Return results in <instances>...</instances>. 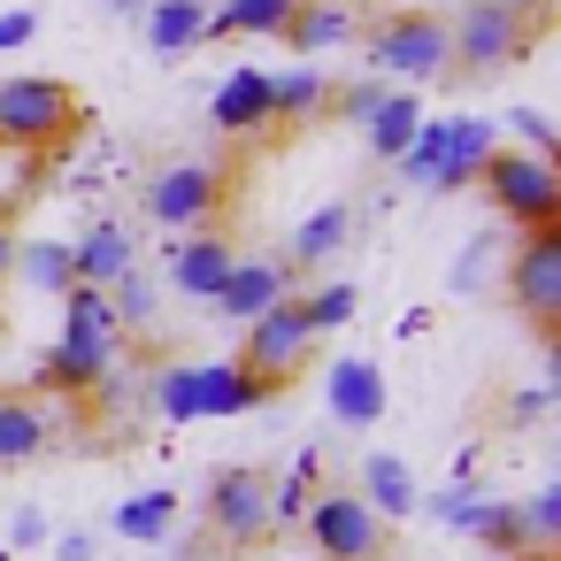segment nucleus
Wrapping results in <instances>:
<instances>
[{
    "mask_svg": "<svg viewBox=\"0 0 561 561\" xmlns=\"http://www.w3.org/2000/svg\"><path fill=\"white\" fill-rule=\"evenodd\" d=\"M492 147L500 139H492L484 116H446V124L423 116V131L400 147V178L408 185H431V193H461V185H477V170H484Z\"/></svg>",
    "mask_w": 561,
    "mask_h": 561,
    "instance_id": "1",
    "label": "nucleus"
},
{
    "mask_svg": "<svg viewBox=\"0 0 561 561\" xmlns=\"http://www.w3.org/2000/svg\"><path fill=\"white\" fill-rule=\"evenodd\" d=\"M369 47V70L392 78V85H438L454 78V39L431 9H400V16H377V32H362Z\"/></svg>",
    "mask_w": 561,
    "mask_h": 561,
    "instance_id": "2",
    "label": "nucleus"
},
{
    "mask_svg": "<svg viewBox=\"0 0 561 561\" xmlns=\"http://www.w3.org/2000/svg\"><path fill=\"white\" fill-rule=\"evenodd\" d=\"M239 331H247V346H239L231 362H239L270 400H277V392L308 369V354H316V323H308L300 293H285L277 308H262V316H254V323H239Z\"/></svg>",
    "mask_w": 561,
    "mask_h": 561,
    "instance_id": "3",
    "label": "nucleus"
},
{
    "mask_svg": "<svg viewBox=\"0 0 561 561\" xmlns=\"http://www.w3.org/2000/svg\"><path fill=\"white\" fill-rule=\"evenodd\" d=\"M270 392L239 369V362H178V369H162L154 377V408L170 415V423H201V415H247V408H262Z\"/></svg>",
    "mask_w": 561,
    "mask_h": 561,
    "instance_id": "4",
    "label": "nucleus"
},
{
    "mask_svg": "<svg viewBox=\"0 0 561 561\" xmlns=\"http://www.w3.org/2000/svg\"><path fill=\"white\" fill-rule=\"evenodd\" d=\"M477 185H484V201L500 208V224H523V231L561 224V170H553V162H538V154L492 147V154H484V170H477Z\"/></svg>",
    "mask_w": 561,
    "mask_h": 561,
    "instance_id": "5",
    "label": "nucleus"
},
{
    "mask_svg": "<svg viewBox=\"0 0 561 561\" xmlns=\"http://www.w3.org/2000/svg\"><path fill=\"white\" fill-rule=\"evenodd\" d=\"M507 300H515V316L546 346L561 339V224H538V231L515 239V254H507Z\"/></svg>",
    "mask_w": 561,
    "mask_h": 561,
    "instance_id": "6",
    "label": "nucleus"
},
{
    "mask_svg": "<svg viewBox=\"0 0 561 561\" xmlns=\"http://www.w3.org/2000/svg\"><path fill=\"white\" fill-rule=\"evenodd\" d=\"M300 530L323 561H385L392 553V523L362 507V492H316L300 507Z\"/></svg>",
    "mask_w": 561,
    "mask_h": 561,
    "instance_id": "7",
    "label": "nucleus"
},
{
    "mask_svg": "<svg viewBox=\"0 0 561 561\" xmlns=\"http://www.w3.org/2000/svg\"><path fill=\"white\" fill-rule=\"evenodd\" d=\"M446 39H454V70H469V78H500L507 62L530 55V16L500 9V0H469V9L446 24Z\"/></svg>",
    "mask_w": 561,
    "mask_h": 561,
    "instance_id": "8",
    "label": "nucleus"
},
{
    "mask_svg": "<svg viewBox=\"0 0 561 561\" xmlns=\"http://www.w3.org/2000/svg\"><path fill=\"white\" fill-rule=\"evenodd\" d=\"M78 131V93L62 78H0V147H55Z\"/></svg>",
    "mask_w": 561,
    "mask_h": 561,
    "instance_id": "9",
    "label": "nucleus"
},
{
    "mask_svg": "<svg viewBox=\"0 0 561 561\" xmlns=\"http://www.w3.org/2000/svg\"><path fill=\"white\" fill-rule=\"evenodd\" d=\"M224 185H231L224 162H170V170H154V185H147V216L170 224V231H216Z\"/></svg>",
    "mask_w": 561,
    "mask_h": 561,
    "instance_id": "10",
    "label": "nucleus"
},
{
    "mask_svg": "<svg viewBox=\"0 0 561 561\" xmlns=\"http://www.w3.org/2000/svg\"><path fill=\"white\" fill-rule=\"evenodd\" d=\"M270 469H254V461H224L216 477H208V523H216V538L224 546H254L262 530H270Z\"/></svg>",
    "mask_w": 561,
    "mask_h": 561,
    "instance_id": "11",
    "label": "nucleus"
},
{
    "mask_svg": "<svg viewBox=\"0 0 561 561\" xmlns=\"http://www.w3.org/2000/svg\"><path fill=\"white\" fill-rule=\"evenodd\" d=\"M108 369H116V339L62 331V339L39 354V369H32V392H39V400H85Z\"/></svg>",
    "mask_w": 561,
    "mask_h": 561,
    "instance_id": "12",
    "label": "nucleus"
},
{
    "mask_svg": "<svg viewBox=\"0 0 561 561\" xmlns=\"http://www.w3.org/2000/svg\"><path fill=\"white\" fill-rule=\"evenodd\" d=\"M293 293V262L285 254H254V262H231L224 293H216V316L224 323H254L262 308H277Z\"/></svg>",
    "mask_w": 561,
    "mask_h": 561,
    "instance_id": "13",
    "label": "nucleus"
},
{
    "mask_svg": "<svg viewBox=\"0 0 561 561\" xmlns=\"http://www.w3.org/2000/svg\"><path fill=\"white\" fill-rule=\"evenodd\" d=\"M369 24L354 0H293V24H285V47L293 55H331V47H354Z\"/></svg>",
    "mask_w": 561,
    "mask_h": 561,
    "instance_id": "14",
    "label": "nucleus"
},
{
    "mask_svg": "<svg viewBox=\"0 0 561 561\" xmlns=\"http://www.w3.org/2000/svg\"><path fill=\"white\" fill-rule=\"evenodd\" d=\"M231 239L224 231H193V239H178V254H170V285L185 293V300H216L224 293V277H231Z\"/></svg>",
    "mask_w": 561,
    "mask_h": 561,
    "instance_id": "15",
    "label": "nucleus"
},
{
    "mask_svg": "<svg viewBox=\"0 0 561 561\" xmlns=\"http://www.w3.org/2000/svg\"><path fill=\"white\" fill-rule=\"evenodd\" d=\"M208 124L224 139H247V131H270V70H231L208 101Z\"/></svg>",
    "mask_w": 561,
    "mask_h": 561,
    "instance_id": "16",
    "label": "nucleus"
},
{
    "mask_svg": "<svg viewBox=\"0 0 561 561\" xmlns=\"http://www.w3.org/2000/svg\"><path fill=\"white\" fill-rule=\"evenodd\" d=\"M124 270H139V254H131V231L124 224H93L78 247H70V285H116Z\"/></svg>",
    "mask_w": 561,
    "mask_h": 561,
    "instance_id": "17",
    "label": "nucleus"
},
{
    "mask_svg": "<svg viewBox=\"0 0 561 561\" xmlns=\"http://www.w3.org/2000/svg\"><path fill=\"white\" fill-rule=\"evenodd\" d=\"M331 415L339 423H377L385 415V369L377 362H362V354H346V362H331Z\"/></svg>",
    "mask_w": 561,
    "mask_h": 561,
    "instance_id": "18",
    "label": "nucleus"
},
{
    "mask_svg": "<svg viewBox=\"0 0 561 561\" xmlns=\"http://www.w3.org/2000/svg\"><path fill=\"white\" fill-rule=\"evenodd\" d=\"M346 239H354V208H339V201H331V208H316V216L293 231V247H285L293 277H300V270H323V262H331Z\"/></svg>",
    "mask_w": 561,
    "mask_h": 561,
    "instance_id": "19",
    "label": "nucleus"
},
{
    "mask_svg": "<svg viewBox=\"0 0 561 561\" xmlns=\"http://www.w3.org/2000/svg\"><path fill=\"white\" fill-rule=\"evenodd\" d=\"M362 507L385 515V523L415 515V477H408L400 454H369V461H362Z\"/></svg>",
    "mask_w": 561,
    "mask_h": 561,
    "instance_id": "20",
    "label": "nucleus"
},
{
    "mask_svg": "<svg viewBox=\"0 0 561 561\" xmlns=\"http://www.w3.org/2000/svg\"><path fill=\"white\" fill-rule=\"evenodd\" d=\"M147 47L154 55H193V47H208V9H201V0H162V9L147 16Z\"/></svg>",
    "mask_w": 561,
    "mask_h": 561,
    "instance_id": "21",
    "label": "nucleus"
},
{
    "mask_svg": "<svg viewBox=\"0 0 561 561\" xmlns=\"http://www.w3.org/2000/svg\"><path fill=\"white\" fill-rule=\"evenodd\" d=\"M47 446V408L39 392H0V461H32Z\"/></svg>",
    "mask_w": 561,
    "mask_h": 561,
    "instance_id": "22",
    "label": "nucleus"
},
{
    "mask_svg": "<svg viewBox=\"0 0 561 561\" xmlns=\"http://www.w3.org/2000/svg\"><path fill=\"white\" fill-rule=\"evenodd\" d=\"M331 93L339 85L323 70H285V78H270V124H308L331 108Z\"/></svg>",
    "mask_w": 561,
    "mask_h": 561,
    "instance_id": "23",
    "label": "nucleus"
},
{
    "mask_svg": "<svg viewBox=\"0 0 561 561\" xmlns=\"http://www.w3.org/2000/svg\"><path fill=\"white\" fill-rule=\"evenodd\" d=\"M362 131H369V147H377V162H400V147L423 131V101H415V93H385Z\"/></svg>",
    "mask_w": 561,
    "mask_h": 561,
    "instance_id": "24",
    "label": "nucleus"
},
{
    "mask_svg": "<svg viewBox=\"0 0 561 561\" xmlns=\"http://www.w3.org/2000/svg\"><path fill=\"white\" fill-rule=\"evenodd\" d=\"M285 24H293V0H231L224 16H208V39H231V32H247V39H285Z\"/></svg>",
    "mask_w": 561,
    "mask_h": 561,
    "instance_id": "25",
    "label": "nucleus"
},
{
    "mask_svg": "<svg viewBox=\"0 0 561 561\" xmlns=\"http://www.w3.org/2000/svg\"><path fill=\"white\" fill-rule=\"evenodd\" d=\"M16 277H24L32 293H70V247H62V239L16 247Z\"/></svg>",
    "mask_w": 561,
    "mask_h": 561,
    "instance_id": "26",
    "label": "nucleus"
},
{
    "mask_svg": "<svg viewBox=\"0 0 561 561\" xmlns=\"http://www.w3.org/2000/svg\"><path fill=\"white\" fill-rule=\"evenodd\" d=\"M62 308H70V323L62 331H85V339H116L124 323H116V300L101 293V285H70L62 293Z\"/></svg>",
    "mask_w": 561,
    "mask_h": 561,
    "instance_id": "27",
    "label": "nucleus"
},
{
    "mask_svg": "<svg viewBox=\"0 0 561 561\" xmlns=\"http://www.w3.org/2000/svg\"><path fill=\"white\" fill-rule=\"evenodd\" d=\"M178 523V492H131L124 507H116V530L124 538H162Z\"/></svg>",
    "mask_w": 561,
    "mask_h": 561,
    "instance_id": "28",
    "label": "nucleus"
},
{
    "mask_svg": "<svg viewBox=\"0 0 561 561\" xmlns=\"http://www.w3.org/2000/svg\"><path fill=\"white\" fill-rule=\"evenodd\" d=\"M316 469H323V454L308 446V454L293 461V477H285V492H270V523H300V507H308V484H316Z\"/></svg>",
    "mask_w": 561,
    "mask_h": 561,
    "instance_id": "29",
    "label": "nucleus"
},
{
    "mask_svg": "<svg viewBox=\"0 0 561 561\" xmlns=\"http://www.w3.org/2000/svg\"><path fill=\"white\" fill-rule=\"evenodd\" d=\"M523 530H530V553H546L561 538V484H546L538 500H523Z\"/></svg>",
    "mask_w": 561,
    "mask_h": 561,
    "instance_id": "30",
    "label": "nucleus"
},
{
    "mask_svg": "<svg viewBox=\"0 0 561 561\" xmlns=\"http://www.w3.org/2000/svg\"><path fill=\"white\" fill-rule=\"evenodd\" d=\"M108 300H116V323H147V316H154V285H147L139 270H124V277L108 285Z\"/></svg>",
    "mask_w": 561,
    "mask_h": 561,
    "instance_id": "31",
    "label": "nucleus"
},
{
    "mask_svg": "<svg viewBox=\"0 0 561 561\" xmlns=\"http://www.w3.org/2000/svg\"><path fill=\"white\" fill-rule=\"evenodd\" d=\"M308 308V323L316 331H339V323H354V285H323L316 300H300Z\"/></svg>",
    "mask_w": 561,
    "mask_h": 561,
    "instance_id": "32",
    "label": "nucleus"
},
{
    "mask_svg": "<svg viewBox=\"0 0 561 561\" xmlns=\"http://www.w3.org/2000/svg\"><path fill=\"white\" fill-rule=\"evenodd\" d=\"M515 131H523V154H538V162H553V124H546V116H530V108H515Z\"/></svg>",
    "mask_w": 561,
    "mask_h": 561,
    "instance_id": "33",
    "label": "nucleus"
},
{
    "mask_svg": "<svg viewBox=\"0 0 561 561\" xmlns=\"http://www.w3.org/2000/svg\"><path fill=\"white\" fill-rule=\"evenodd\" d=\"M32 32H39L32 9H0V55H9V47H32Z\"/></svg>",
    "mask_w": 561,
    "mask_h": 561,
    "instance_id": "34",
    "label": "nucleus"
},
{
    "mask_svg": "<svg viewBox=\"0 0 561 561\" xmlns=\"http://www.w3.org/2000/svg\"><path fill=\"white\" fill-rule=\"evenodd\" d=\"M484 254H492V239H477V247L461 254V270H454V293H477V277H484Z\"/></svg>",
    "mask_w": 561,
    "mask_h": 561,
    "instance_id": "35",
    "label": "nucleus"
},
{
    "mask_svg": "<svg viewBox=\"0 0 561 561\" xmlns=\"http://www.w3.org/2000/svg\"><path fill=\"white\" fill-rule=\"evenodd\" d=\"M538 415H546V392H515L507 400V431H530Z\"/></svg>",
    "mask_w": 561,
    "mask_h": 561,
    "instance_id": "36",
    "label": "nucleus"
},
{
    "mask_svg": "<svg viewBox=\"0 0 561 561\" xmlns=\"http://www.w3.org/2000/svg\"><path fill=\"white\" fill-rule=\"evenodd\" d=\"M9 538H16V546H39V538H47V515H39V507H24V515H16V530H9Z\"/></svg>",
    "mask_w": 561,
    "mask_h": 561,
    "instance_id": "37",
    "label": "nucleus"
},
{
    "mask_svg": "<svg viewBox=\"0 0 561 561\" xmlns=\"http://www.w3.org/2000/svg\"><path fill=\"white\" fill-rule=\"evenodd\" d=\"M16 277V239H9V224H0V285Z\"/></svg>",
    "mask_w": 561,
    "mask_h": 561,
    "instance_id": "38",
    "label": "nucleus"
},
{
    "mask_svg": "<svg viewBox=\"0 0 561 561\" xmlns=\"http://www.w3.org/2000/svg\"><path fill=\"white\" fill-rule=\"evenodd\" d=\"M55 553H62V561H93V538H62Z\"/></svg>",
    "mask_w": 561,
    "mask_h": 561,
    "instance_id": "39",
    "label": "nucleus"
},
{
    "mask_svg": "<svg viewBox=\"0 0 561 561\" xmlns=\"http://www.w3.org/2000/svg\"><path fill=\"white\" fill-rule=\"evenodd\" d=\"M500 9H515V16H538V9H546V0H500Z\"/></svg>",
    "mask_w": 561,
    "mask_h": 561,
    "instance_id": "40",
    "label": "nucleus"
},
{
    "mask_svg": "<svg viewBox=\"0 0 561 561\" xmlns=\"http://www.w3.org/2000/svg\"><path fill=\"white\" fill-rule=\"evenodd\" d=\"M0 561H9V553H0Z\"/></svg>",
    "mask_w": 561,
    "mask_h": 561,
    "instance_id": "41",
    "label": "nucleus"
}]
</instances>
